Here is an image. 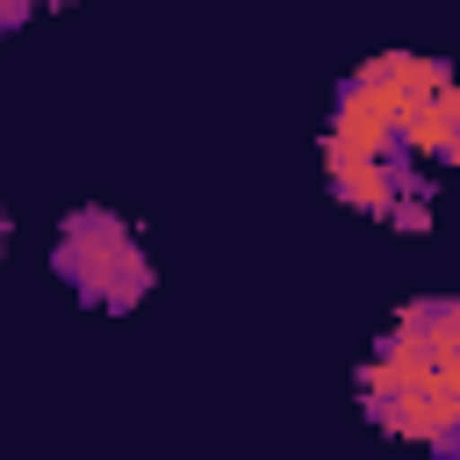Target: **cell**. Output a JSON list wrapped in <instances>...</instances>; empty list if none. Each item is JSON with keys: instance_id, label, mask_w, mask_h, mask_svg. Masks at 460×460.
Segmentation results:
<instances>
[{"instance_id": "6da1fadb", "label": "cell", "mask_w": 460, "mask_h": 460, "mask_svg": "<svg viewBox=\"0 0 460 460\" xmlns=\"http://www.w3.org/2000/svg\"><path fill=\"white\" fill-rule=\"evenodd\" d=\"M359 410L410 446H460V309L446 295L410 302L359 367Z\"/></svg>"}, {"instance_id": "7a4b0ae2", "label": "cell", "mask_w": 460, "mask_h": 460, "mask_svg": "<svg viewBox=\"0 0 460 460\" xmlns=\"http://www.w3.org/2000/svg\"><path fill=\"white\" fill-rule=\"evenodd\" d=\"M50 273L86 302V309H108V316H129L144 295H151V252L137 244L129 216L101 208V201H79L65 223H58V244H50Z\"/></svg>"}, {"instance_id": "3957f363", "label": "cell", "mask_w": 460, "mask_h": 460, "mask_svg": "<svg viewBox=\"0 0 460 460\" xmlns=\"http://www.w3.org/2000/svg\"><path fill=\"white\" fill-rule=\"evenodd\" d=\"M29 14H36V0H0V36H14Z\"/></svg>"}, {"instance_id": "277c9868", "label": "cell", "mask_w": 460, "mask_h": 460, "mask_svg": "<svg viewBox=\"0 0 460 460\" xmlns=\"http://www.w3.org/2000/svg\"><path fill=\"white\" fill-rule=\"evenodd\" d=\"M7 237H14V223H7V208H0V252H7Z\"/></svg>"}, {"instance_id": "5b68a950", "label": "cell", "mask_w": 460, "mask_h": 460, "mask_svg": "<svg viewBox=\"0 0 460 460\" xmlns=\"http://www.w3.org/2000/svg\"><path fill=\"white\" fill-rule=\"evenodd\" d=\"M36 7H72V0H36Z\"/></svg>"}]
</instances>
